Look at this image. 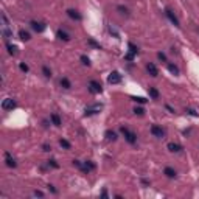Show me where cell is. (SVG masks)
Returning <instances> with one entry per match:
<instances>
[{"instance_id":"cell-1","label":"cell","mask_w":199,"mask_h":199,"mask_svg":"<svg viewBox=\"0 0 199 199\" xmlns=\"http://www.w3.org/2000/svg\"><path fill=\"white\" fill-rule=\"evenodd\" d=\"M120 132L123 134L124 140H126L128 143L134 145V143L137 142V134H135V132H132L131 129H128V128H124V126H121V128H120Z\"/></svg>"},{"instance_id":"cell-2","label":"cell","mask_w":199,"mask_h":199,"mask_svg":"<svg viewBox=\"0 0 199 199\" xmlns=\"http://www.w3.org/2000/svg\"><path fill=\"white\" fill-rule=\"evenodd\" d=\"M103 109V106L99 104V103H95V104H92V106H87L86 109H84V115H87V117H90V115H95V114H98L99 111Z\"/></svg>"},{"instance_id":"cell-3","label":"cell","mask_w":199,"mask_h":199,"mask_svg":"<svg viewBox=\"0 0 199 199\" xmlns=\"http://www.w3.org/2000/svg\"><path fill=\"white\" fill-rule=\"evenodd\" d=\"M87 89H89V92H90V93H93V95L101 93V90H103L101 84H99L98 81H90V83L87 84Z\"/></svg>"},{"instance_id":"cell-4","label":"cell","mask_w":199,"mask_h":199,"mask_svg":"<svg viewBox=\"0 0 199 199\" xmlns=\"http://www.w3.org/2000/svg\"><path fill=\"white\" fill-rule=\"evenodd\" d=\"M14 107H16V101L13 98H5L2 101V109L3 111H13Z\"/></svg>"},{"instance_id":"cell-5","label":"cell","mask_w":199,"mask_h":199,"mask_svg":"<svg viewBox=\"0 0 199 199\" xmlns=\"http://www.w3.org/2000/svg\"><path fill=\"white\" fill-rule=\"evenodd\" d=\"M30 25H31V28H33L36 33H42V31L47 28V25H45L44 22H37V20H31Z\"/></svg>"},{"instance_id":"cell-6","label":"cell","mask_w":199,"mask_h":199,"mask_svg":"<svg viewBox=\"0 0 199 199\" xmlns=\"http://www.w3.org/2000/svg\"><path fill=\"white\" fill-rule=\"evenodd\" d=\"M107 83L109 84H120L121 83V75L118 72H112L107 76Z\"/></svg>"},{"instance_id":"cell-7","label":"cell","mask_w":199,"mask_h":199,"mask_svg":"<svg viewBox=\"0 0 199 199\" xmlns=\"http://www.w3.org/2000/svg\"><path fill=\"white\" fill-rule=\"evenodd\" d=\"M165 14H166V17L170 19V22L174 25V27H181V22H179V19H178V16L176 14H174L171 10H166L165 11Z\"/></svg>"},{"instance_id":"cell-8","label":"cell","mask_w":199,"mask_h":199,"mask_svg":"<svg viewBox=\"0 0 199 199\" xmlns=\"http://www.w3.org/2000/svg\"><path fill=\"white\" fill-rule=\"evenodd\" d=\"M151 134H153L154 137H157V139H163L165 131L159 126V124H153V126H151Z\"/></svg>"},{"instance_id":"cell-9","label":"cell","mask_w":199,"mask_h":199,"mask_svg":"<svg viewBox=\"0 0 199 199\" xmlns=\"http://www.w3.org/2000/svg\"><path fill=\"white\" fill-rule=\"evenodd\" d=\"M146 70H148V73L151 75L153 78L159 76V68L156 67V64H154V62H148V64H146Z\"/></svg>"},{"instance_id":"cell-10","label":"cell","mask_w":199,"mask_h":199,"mask_svg":"<svg viewBox=\"0 0 199 199\" xmlns=\"http://www.w3.org/2000/svg\"><path fill=\"white\" fill-rule=\"evenodd\" d=\"M5 165H6L8 168H16V166H17L16 159H13L10 153H5Z\"/></svg>"},{"instance_id":"cell-11","label":"cell","mask_w":199,"mask_h":199,"mask_svg":"<svg viewBox=\"0 0 199 199\" xmlns=\"http://www.w3.org/2000/svg\"><path fill=\"white\" fill-rule=\"evenodd\" d=\"M67 16H68L70 19H73V20H78V22L83 19V16H81L76 10H72V8H70V10H67Z\"/></svg>"},{"instance_id":"cell-12","label":"cell","mask_w":199,"mask_h":199,"mask_svg":"<svg viewBox=\"0 0 199 199\" xmlns=\"http://www.w3.org/2000/svg\"><path fill=\"white\" fill-rule=\"evenodd\" d=\"M163 174H165L166 178H170V179H174V178L178 176L176 170H174V168H171V166H166V168L163 170Z\"/></svg>"},{"instance_id":"cell-13","label":"cell","mask_w":199,"mask_h":199,"mask_svg":"<svg viewBox=\"0 0 199 199\" xmlns=\"http://www.w3.org/2000/svg\"><path fill=\"white\" fill-rule=\"evenodd\" d=\"M168 149H170L171 153H181V151H182V146H181L179 143L170 142V143H168Z\"/></svg>"},{"instance_id":"cell-14","label":"cell","mask_w":199,"mask_h":199,"mask_svg":"<svg viewBox=\"0 0 199 199\" xmlns=\"http://www.w3.org/2000/svg\"><path fill=\"white\" fill-rule=\"evenodd\" d=\"M56 36H58L61 41H64V42H68V41H70V34H68L67 31H64V30H58Z\"/></svg>"},{"instance_id":"cell-15","label":"cell","mask_w":199,"mask_h":199,"mask_svg":"<svg viewBox=\"0 0 199 199\" xmlns=\"http://www.w3.org/2000/svg\"><path fill=\"white\" fill-rule=\"evenodd\" d=\"M50 120H52V123L55 124V126H61L62 124V120H61V117L58 114H52L50 115Z\"/></svg>"},{"instance_id":"cell-16","label":"cell","mask_w":199,"mask_h":199,"mask_svg":"<svg viewBox=\"0 0 199 199\" xmlns=\"http://www.w3.org/2000/svg\"><path fill=\"white\" fill-rule=\"evenodd\" d=\"M148 93H149V96H151L153 99H157V98H159V95H160V93H159V90H157L156 87H149V89H148Z\"/></svg>"},{"instance_id":"cell-17","label":"cell","mask_w":199,"mask_h":199,"mask_svg":"<svg viewBox=\"0 0 199 199\" xmlns=\"http://www.w3.org/2000/svg\"><path fill=\"white\" fill-rule=\"evenodd\" d=\"M59 84H61V87H62V89H72V83H70V80H68V78H61Z\"/></svg>"},{"instance_id":"cell-18","label":"cell","mask_w":199,"mask_h":199,"mask_svg":"<svg viewBox=\"0 0 199 199\" xmlns=\"http://www.w3.org/2000/svg\"><path fill=\"white\" fill-rule=\"evenodd\" d=\"M104 135H106V140H107V142H115V140H117V134H115L114 131H111V129L106 131Z\"/></svg>"},{"instance_id":"cell-19","label":"cell","mask_w":199,"mask_h":199,"mask_svg":"<svg viewBox=\"0 0 199 199\" xmlns=\"http://www.w3.org/2000/svg\"><path fill=\"white\" fill-rule=\"evenodd\" d=\"M19 37H20L22 41H30V39H31L30 33H28V31H25V30H20V31H19Z\"/></svg>"},{"instance_id":"cell-20","label":"cell","mask_w":199,"mask_h":199,"mask_svg":"<svg viewBox=\"0 0 199 199\" xmlns=\"http://www.w3.org/2000/svg\"><path fill=\"white\" fill-rule=\"evenodd\" d=\"M6 48H8V53H10L11 56H16V55H17V47H16V45L8 44V45H6Z\"/></svg>"},{"instance_id":"cell-21","label":"cell","mask_w":199,"mask_h":199,"mask_svg":"<svg viewBox=\"0 0 199 199\" xmlns=\"http://www.w3.org/2000/svg\"><path fill=\"white\" fill-rule=\"evenodd\" d=\"M42 73L45 78H52V70H50L48 65H42Z\"/></svg>"},{"instance_id":"cell-22","label":"cell","mask_w":199,"mask_h":199,"mask_svg":"<svg viewBox=\"0 0 199 199\" xmlns=\"http://www.w3.org/2000/svg\"><path fill=\"white\" fill-rule=\"evenodd\" d=\"M2 34H3V37H5L6 41L13 37V31H10V30H8V27H3V30H2Z\"/></svg>"},{"instance_id":"cell-23","label":"cell","mask_w":199,"mask_h":199,"mask_svg":"<svg viewBox=\"0 0 199 199\" xmlns=\"http://www.w3.org/2000/svg\"><path fill=\"white\" fill-rule=\"evenodd\" d=\"M168 70L173 73V75H179V68H178V65H174V64H168Z\"/></svg>"},{"instance_id":"cell-24","label":"cell","mask_w":199,"mask_h":199,"mask_svg":"<svg viewBox=\"0 0 199 199\" xmlns=\"http://www.w3.org/2000/svg\"><path fill=\"white\" fill-rule=\"evenodd\" d=\"M59 145H61L64 149H70V148H72L70 142H68V140H65V139H61V140H59Z\"/></svg>"},{"instance_id":"cell-25","label":"cell","mask_w":199,"mask_h":199,"mask_svg":"<svg viewBox=\"0 0 199 199\" xmlns=\"http://www.w3.org/2000/svg\"><path fill=\"white\" fill-rule=\"evenodd\" d=\"M117 11H120V14H124V16H128V14H129L128 8H126V6H123V5H118V6H117Z\"/></svg>"},{"instance_id":"cell-26","label":"cell","mask_w":199,"mask_h":199,"mask_svg":"<svg viewBox=\"0 0 199 199\" xmlns=\"http://www.w3.org/2000/svg\"><path fill=\"white\" fill-rule=\"evenodd\" d=\"M132 99L135 103H139V104H145L146 103V98H143V96H132Z\"/></svg>"},{"instance_id":"cell-27","label":"cell","mask_w":199,"mask_h":199,"mask_svg":"<svg viewBox=\"0 0 199 199\" xmlns=\"http://www.w3.org/2000/svg\"><path fill=\"white\" fill-rule=\"evenodd\" d=\"M80 59H81V62H83L84 65H90V59H89V58H87L86 55H83V56H81Z\"/></svg>"},{"instance_id":"cell-28","label":"cell","mask_w":199,"mask_h":199,"mask_svg":"<svg viewBox=\"0 0 199 199\" xmlns=\"http://www.w3.org/2000/svg\"><path fill=\"white\" fill-rule=\"evenodd\" d=\"M129 52L134 53V55H137V53H139V48H137L134 44H129Z\"/></svg>"},{"instance_id":"cell-29","label":"cell","mask_w":199,"mask_h":199,"mask_svg":"<svg viewBox=\"0 0 199 199\" xmlns=\"http://www.w3.org/2000/svg\"><path fill=\"white\" fill-rule=\"evenodd\" d=\"M157 58H159V61H162V62H166V55H165V53L159 52V53H157Z\"/></svg>"},{"instance_id":"cell-30","label":"cell","mask_w":199,"mask_h":199,"mask_svg":"<svg viewBox=\"0 0 199 199\" xmlns=\"http://www.w3.org/2000/svg\"><path fill=\"white\" fill-rule=\"evenodd\" d=\"M2 22H3V27H10V20L5 14H2Z\"/></svg>"},{"instance_id":"cell-31","label":"cell","mask_w":199,"mask_h":199,"mask_svg":"<svg viewBox=\"0 0 199 199\" xmlns=\"http://www.w3.org/2000/svg\"><path fill=\"white\" fill-rule=\"evenodd\" d=\"M19 68H20L22 72H25V73L28 72V65H27V64H23V62H20V64H19Z\"/></svg>"},{"instance_id":"cell-32","label":"cell","mask_w":199,"mask_h":199,"mask_svg":"<svg viewBox=\"0 0 199 199\" xmlns=\"http://www.w3.org/2000/svg\"><path fill=\"white\" fill-rule=\"evenodd\" d=\"M134 114H135V115H143L145 111H143L142 107H135V109H134Z\"/></svg>"},{"instance_id":"cell-33","label":"cell","mask_w":199,"mask_h":199,"mask_svg":"<svg viewBox=\"0 0 199 199\" xmlns=\"http://www.w3.org/2000/svg\"><path fill=\"white\" fill-rule=\"evenodd\" d=\"M48 165H50V166H53V168H59V165L56 163V160H55V159H52V160H48Z\"/></svg>"},{"instance_id":"cell-34","label":"cell","mask_w":199,"mask_h":199,"mask_svg":"<svg viewBox=\"0 0 199 199\" xmlns=\"http://www.w3.org/2000/svg\"><path fill=\"white\" fill-rule=\"evenodd\" d=\"M134 56H135V55L129 52V53H128L126 56H124V59H126V61H134Z\"/></svg>"},{"instance_id":"cell-35","label":"cell","mask_w":199,"mask_h":199,"mask_svg":"<svg viewBox=\"0 0 199 199\" xmlns=\"http://www.w3.org/2000/svg\"><path fill=\"white\" fill-rule=\"evenodd\" d=\"M89 42H90V45H93V47H96V48H99V44H96L93 39H89Z\"/></svg>"},{"instance_id":"cell-36","label":"cell","mask_w":199,"mask_h":199,"mask_svg":"<svg viewBox=\"0 0 199 199\" xmlns=\"http://www.w3.org/2000/svg\"><path fill=\"white\" fill-rule=\"evenodd\" d=\"M42 148H44V151H50V149H52V146H50V145H42Z\"/></svg>"},{"instance_id":"cell-37","label":"cell","mask_w":199,"mask_h":199,"mask_svg":"<svg viewBox=\"0 0 199 199\" xmlns=\"http://www.w3.org/2000/svg\"><path fill=\"white\" fill-rule=\"evenodd\" d=\"M187 112H188L190 115H193V117H197V114H196V112H194L193 109H187Z\"/></svg>"},{"instance_id":"cell-38","label":"cell","mask_w":199,"mask_h":199,"mask_svg":"<svg viewBox=\"0 0 199 199\" xmlns=\"http://www.w3.org/2000/svg\"><path fill=\"white\" fill-rule=\"evenodd\" d=\"M34 196H37V197H44V193H42V191H37V190H36V191H34Z\"/></svg>"},{"instance_id":"cell-39","label":"cell","mask_w":199,"mask_h":199,"mask_svg":"<svg viewBox=\"0 0 199 199\" xmlns=\"http://www.w3.org/2000/svg\"><path fill=\"white\" fill-rule=\"evenodd\" d=\"M48 190H52V191H53V193H56V188H55V187H53V185H48Z\"/></svg>"},{"instance_id":"cell-40","label":"cell","mask_w":199,"mask_h":199,"mask_svg":"<svg viewBox=\"0 0 199 199\" xmlns=\"http://www.w3.org/2000/svg\"><path fill=\"white\" fill-rule=\"evenodd\" d=\"M166 109H168V111H170V112H173V114H174V109H173V107H171V106H168V104H166Z\"/></svg>"}]
</instances>
